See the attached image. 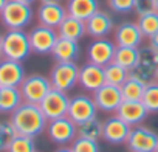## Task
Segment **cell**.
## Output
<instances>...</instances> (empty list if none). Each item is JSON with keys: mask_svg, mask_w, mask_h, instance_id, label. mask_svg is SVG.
Wrapping results in <instances>:
<instances>
[{"mask_svg": "<svg viewBox=\"0 0 158 152\" xmlns=\"http://www.w3.org/2000/svg\"><path fill=\"white\" fill-rule=\"evenodd\" d=\"M67 11L68 16L87 22L96 11H99V2L98 0H68Z\"/></svg>", "mask_w": 158, "mask_h": 152, "instance_id": "cell-23", "label": "cell"}, {"mask_svg": "<svg viewBox=\"0 0 158 152\" xmlns=\"http://www.w3.org/2000/svg\"><path fill=\"white\" fill-rule=\"evenodd\" d=\"M71 150L73 152H99V144L96 140L76 137L74 141L71 143Z\"/></svg>", "mask_w": 158, "mask_h": 152, "instance_id": "cell-33", "label": "cell"}, {"mask_svg": "<svg viewBox=\"0 0 158 152\" xmlns=\"http://www.w3.org/2000/svg\"><path fill=\"white\" fill-rule=\"evenodd\" d=\"M3 59V34H0V61Z\"/></svg>", "mask_w": 158, "mask_h": 152, "instance_id": "cell-37", "label": "cell"}, {"mask_svg": "<svg viewBox=\"0 0 158 152\" xmlns=\"http://www.w3.org/2000/svg\"><path fill=\"white\" fill-rule=\"evenodd\" d=\"M115 51H116L115 40H110V39H106V37L104 39H95L87 48V59L92 64L106 67L107 64L113 62Z\"/></svg>", "mask_w": 158, "mask_h": 152, "instance_id": "cell-13", "label": "cell"}, {"mask_svg": "<svg viewBox=\"0 0 158 152\" xmlns=\"http://www.w3.org/2000/svg\"><path fill=\"white\" fill-rule=\"evenodd\" d=\"M6 152H36V141L33 137L17 133Z\"/></svg>", "mask_w": 158, "mask_h": 152, "instance_id": "cell-31", "label": "cell"}, {"mask_svg": "<svg viewBox=\"0 0 158 152\" xmlns=\"http://www.w3.org/2000/svg\"><path fill=\"white\" fill-rule=\"evenodd\" d=\"M156 73H158V53L152 50L150 47H146L141 50L139 62L130 71V74L141 79L143 82L149 84V82L156 81Z\"/></svg>", "mask_w": 158, "mask_h": 152, "instance_id": "cell-11", "label": "cell"}, {"mask_svg": "<svg viewBox=\"0 0 158 152\" xmlns=\"http://www.w3.org/2000/svg\"><path fill=\"white\" fill-rule=\"evenodd\" d=\"M17 130L14 129L11 121H2L0 123V152L8 150L11 141L16 138Z\"/></svg>", "mask_w": 158, "mask_h": 152, "instance_id": "cell-32", "label": "cell"}, {"mask_svg": "<svg viewBox=\"0 0 158 152\" xmlns=\"http://www.w3.org/2000/svg\"><path fill=\"white\" fill-rule=\"evenodd\" d=\"M53 89L68 92L79 84V67L76 62H57L50 71Z\"/></svg>", "mask_w": 158, "mask_h": 152, "instance_id": "cell-4", "label": "cell"}, {"mask_svg": "<svg viewBox=\"0 0 158 152\" xmlns=\"http://www.w3.org/2000/svg\"><path fill=\"white\" fill-rule=\"evenodd\" d=\"M156 81H158V73H156Z\"/></svg>", "mask_w": 158, "mask_h": 152, "instance_id": "cell-44", "label": "cell"}, {"mask_svg": "<svg viewBox=\"0 0 158 152\" xmlns=\"http://www.w3.org/2000/svg\"><path fill=\"white\" fill-rule=\"evenodd\" d=\"M136 23H138V27H139L144 37H147V39L152 37L155 33H158V11L139 16Z\"/></svg>", "mask_w": 158, "mask_h": 152, "instance_id": "cell-29", "label": "cell"}, {"mask_svg": "<svg viewBox=\"0 0 158 152\" xmlns=\"http://www.w3.org/2000/svg\"><path fill=\"white\" fill-rule=\"evenodd\" d=\"M77 137L82 138H90V140H99L102 138V121H99L96 116L82 123L77 124Z\"/></svg>", "mask_w": 158, "mask_h": 152, "instance_id": "cell-28", "label": "cell"}, {"mask_svg": "<svg viewBox=\"0 0 158 152\" xmlns=\"http://www.w3.org/2000/svg\"><path fill=\"white\" fill-rule=\"evenodd\" d=\"M85 27H87V34L92 36L93 39H104L115 30L113 19L110 17L109 13L104 11H96L85 22Z\"/></svg>", "mask_w": 158, "mask_h": 152, "instance_id": "cell-20", "label": "cell"}, {"mask_svg": "<svg viewBox=\"0 0 158 152\" xmlns=\"http://www.w3.org/2000/svg\"><path fill=\"white\" fill-rule=\"evenodd\" d=\"M93 99L98 106V110L106 112V113H112V112L116 113L118 107L124 101L121 87L112 86V84H104L101 89L93 92Z\"/></svg>", "mask_w": 158, "mask_h": 152, "instance_id": "cell-12", "label": "cell"}, {"mask_svg": "<svg viewBox=\"0 0 158 152\" xmlns=\"http://www.w3.org/2000/svg\"><path fill=\"white\" fill-rule=\"evenodd\" d=\"M79 51H81L79 42L65 39V37H59L51 54L56 62H76V59L79 57Z\"/></svg>", "mask_w": 158, "mask_h": 152, "instance_id": "cell-21", "label": "cell"}, {"mask_svg": "<svg viewBox=\"0 0 158 152\" xmlns=\"http://www.w3.org/2000/svg\"><path fill=\"white\" fill-rule=\"evenodd\" d=\"M17 2H22V3H27V5H31V3H34L36 0H17Z\"/></svg>", "mask_w": 158, "mask_h": 152, "instance_id": "cell-41", "label": "cell"}, {"mask_svg": "<svg viewBox=\"0 0 158 152\" xmlns=\"http://www.w3.org/2000/svg\"><path fill=\"white\" fill-rule=\"evenodd\" d=\"M104 73H106V84H112V86H118L121 87L130 76V71L115 62H110L104 67Z\"/></svg>", "mask_w": 158, "mask_h": 152, "instance_id": "cell-27", "label": "cell"}, {"mask_svg": "<svg viewBox=\"0 0 158 152\" xmlns=\"http://www.w3.org/2000/svg\"><path fill=\"white\" fill-rule=\"evenodd\" d=\"M33 53L30 36L23 30H8L3 34V57L23 62Z\"/></svg>", "mask_w": 158, "mask_h": 152, "instance_id": "cell-2", "label": "cell"}, {"mask_svg": "<svg viewBox=\"0 0 158 152\" xmlns=\"http://www.w3.org/2000/svg\"><path fill=\"white\" fill-rule=\"evenodd\" d=\"M149 47L158 53V33H155L152 37H149Z\"/></svg>", "mask_w": 158, "mask_h": 152, "instance_id": "cell-36", "label": "cell"}, {"mask_svg": "<svg viewBox=\"0 0 158 152\" xmlns=\"http://www.w3.org/2000/svg\"><path fill=\"white\" fill-rule=\"evenodd\" d=\"M144 36L135 22H123L115 28V44L116 47H135L138 48Z\"/></svg>", "mask_w": 158, "mask_h": 152, "instance_id": "cell-18", "label": "cell"}, {"mask_svg": "<svg viewBox=\"0 0 158 152\" xmlns=\"http://www.w3.org/2000/svg\"><path fill=\"white\" fill-rule=\"evenodd\" d=\"M106 84V73L104 67L87 62L79 67V86L87 92H96Z\"/></svg>", "mask_w": 158, "mask_h": 152, "instance_id": "cell-14", "label": "cell"}, {"mask_svg": "<svg viewBox=\"0 0 158 152\" xmlns=\"http://www.w3.org/2000/svg\"><path fill=\"white\" fill-rule=\"evenodd\" d=\"M138 17L156 11V0H135V10Z\"/></svg>", "mask_w": 158, "mask_h": 152, "instance_id": "cell-35", "label": "cell"}, {"mask_svg": "<svg viewBox=\"0 0 158 152\" xmlns=\"http://www.w3.org/2000/svg\"><path fill=\"white\" fill-rule=\"evenodd\" d=\"M57 34H59V37H65V39H71V40L79 42L87 34L85 22L81 19H76L73 16H67L64 19V22L59 25Z\"/></svg>", "mask_w": 158, "mask_h": 152, "instance_id": "cell-22", "label": "cell"}, {"mask_svg": "<svg viewBox=\"0 0 158 152\" xmlns=\"http://www.w3.org/2000/svg\"><path fill=\"white\" fill-rule=\"evenodd\" d=\"M67 16H68V11L60 3H40V6L37 8V20H39V25H44V27L57 30Z\"/></svg>", "mask_w": 158, "mask_h": 152, "instance_id": "cell-17", "label": "cell"}, {"mask_svg": "<svg viewBox=\"0 0 158 152\" xmlns=\"http://www.w3.org/2000/svg\"><path fill=\"white\" fill-rule=\"evenodd\" d=\"M143 104L149 113H158V81L149 82L143 95Z\"/></svg>", "mask_w": 158, "mask_h": 152, "instance_id": "cell-30", "label": "cell"}, {"mask_svg": "<svg viewBox=\"0 0 158 152\" xmlns=\"http://www.w3.org/2000/svg\"><path fill=\"white\" fill-rule=\"evenodd\" d=\"M23 103V96L19 87H2V96H0V112L13 113Z\"/></svg>", "mask_w": 158, "mask_h": 152, "instance_id": "cell-25", "label": "cell"}, {"mask_svg": "<svg viewBox=\"0 0 158 152\" xmlns=\"http://www.w3.org/2000/svg\"><path fill=\"white\" fill-rule=\"evenodd\" d=\"M139 57H141V50L139 48H135V47H116L113 62L121 65V67H124V68H127L129 71H132L138 65Z\"/></svg>", "mask_w": 158, "mask_h": 152, "instance_id": "cell-24", "label": "cell"}, {"mask_svg": "<svg viewBox=\"0 0 158 152\" xmlns=\"http://www.w3.org/2000/svg\"><path fill=\"white\" fill-rule=\"evenodd\" d=\"M155 152H158V147H156V150H155Z\"/></svg>", "mask_w": 158, "mask_h": 152, "instance_id": "cell-45", "label": "cell"}, {"mask_svg": "<svg viewBox=\"0 0 158 152\" xmlns=\"http://www.w3.org/2000/svg\"><path fill=\"white\" fill-rule=\"evenodd\" d=\"M28 36H30L31 50L36 54H50L59 39L56 28H50V27H44V25L34 27L28 33Z\"/></svg>", "mask_w": 158, "mask_h": 152, "instance_id": "cell-9", "label": "cell"}, {"mask_svg": "<svg viewBox=\"0 0 158 152\" xmlns=\"http://www.w3.org/2000/svg\"><path fill=\"white\" fill-rule=\"evenodd\" d=\"M98 113V106L93 99V96L89 95H76L70 99L68 107V118L73 120L76 124H82L92 118H95Z\"/></svg>", "mask_w": 158, "mask_h": 152, "instance_id": "cell-10", "label": "cell"}, {"mask_svg": "<svg viewBox=\"0 0 158 152\" xmlns=\"http://www.w3.org/2000/svg\"><path fill=\"white\" fill-rule=\"evenodd\" d=\"M20 92L23 96V101L27 103H33V104H40V101L47 96V93L53 89L50 78L39 73L30 74L23 79V82L20 84Z\"/></svg>", "mask_w": 158, "mask_h": 152, "instance_id": "cell-5", "label": "cell"}, {"mask_svg": "<svg viewBox=\"0 0 158 152\" xmlns=\"http://www.w3.org/2000/svg\"><path fill=\"white\" fill-rule=\"evenodd\" d=\"M47 133L53 143L59 146H65L73 143L74 138L77 137V124L68 116L50 120L47 124Z\"/></svg>", "mask_w": 158, "mask_h": 152, "instance_id": "cell-6", "label": "cell"}, {"mask_svg": "<svg viewBox=\"0 0 158 152\" xmlns=\"http://www.w3.org/2000/svg\"><path fill=\"white\" fill-rule=\"evenodd\" d=\"M33 16L34 13L31 5L17 2V0H8L0 13V22L8 30H23L33 22Z\"/></svg>", "mask_w": 158, "mask_h": 152, "instance_id": "cell-3", "label": "cell"}, {"mask_svg": "<svg viewBox=\"0 0 158 152\" xmlns=\"http://www.w3.org/2000/svg\"><path fill=\"white\" fill-rule=\"evenodd\" d=\"M40 3H60L62 0H39Z\"/></svg>", "mask_w": 158, "mask_h": 152, "instance_id": "cell-38", "label": "cell"}, {"mask_svg": "<svg viewBox=\"0 0 158 152\" xmlns=\"http://www.w3.org/2000/svg\"><path fill=\"white\" fill-rule=\"evenodd\" d=\"M130 130H132V126L123 121L118 115H113L102 123V138L110 144L126 143Z\"/></svg>", "mask_w": 158, "mask_h": 152, "instance_id": "cell-15", "label": "cell"}, {"mask_svg": "<svg viewBox=\"0 0 158 152\" xmlns=\"http://www.w3.org/2000/svg\"><path fill=\"white\" fill-rule=\"evenodd\" d=\"M27 78L22 62L2 59L0 61V87H20Z\"/></svg>", "mask_w": 158, "mask_h": 152, "instance_id": "cell-16", "label": "cell"}, {"mask_svg": "<svg viewBox=\"0 0 158 152\" xmlns=\"http://www.w3.org/2000/svg\"><path fill=\"white\" fill-rule=\"evenodd\" d=\"M6 2H8V0H0V13H2V10L5 8V5H6Z\"/></svg>", "mask_w": 158, "mask_h": 152, "instance_id": "cell-40", "label": "cell"}, {"mask_svg": "<svg viewBox=\"0 0 158 152\" xmlns=\"http://www.w3.org/2000/svg\"><path fill=\"white\" fill-rule=\"evenodd\" d=\"M126 144L130 152H155L158 147V133L139 124L132 127Z\"/></svg>", "mask_w": 158, "mask_h": 152, "instance_id": "cell-8", "label": "cell"}, {"mask_svg": "<svg viewBox=\"0 0 158 152\" xmlns=\"http://www.w3.org/2000/svg\"><path fill=\"white\" fill-rule=\"evenodd\" d=\"M116 115L126 121L129 126L135 127V126H139L149 115L146 106L143 104V101H123L121 106L118 107L116 110Z\"/></svg>", "mask_w": 158, "mask_h": 152, "instance_id": "cell-19", "label": "cell"}, {"mask_svg": "<svg viewBox=\"0 0 158 152\" xmlns=\"http://www.w3.org/2000/svg\"><path fill=\"white\" fill-rule=\"evenodd\" d=\"M54 152H73V150H71V147H60V149H57Z\"/></svg>", "mask_w": 158, "mask_h": 152, "instance_id": "cell-39", "label": "cell"}, {"mask_svg": "<svg viewBox=\"0 0 158 152\" xmlns=\"http://www.w3.org/2000/svg\"><path fill=\"white\" fill-rule=\"evenodd\" d=\"M156 11H158V0H156Z\"/></svg>", "mask_w": 158, "mask_h": 152, "instance_id": "cell-43", "label": "cell"}, {"mask_svg": "<svg viewBox=\"0 0 158 152\" xmlns=\"http://www.w3.org/2000/svg\"><path fill=\"white\" fill-rule=\"evenodd\" d=\"M146 82H143L141 79L135 78V76H129V79L121 86V92H123V98L126 101H141L144 90H146Z\"/></svg>", "mask_w": 158, "mask_h": 152, "instance_id": "cell-26", "label": "cell"}, {"mask_svg": "<svg viewBox=\"0 0 158 152\" xmlns=\"http://www.w3.org/2000/svg\"><path fill=\"white\" fill-rule=\"evenodd\" d=\"M0 96H2V87H0Z\"/></svg>", "mask_w": 158, "mask_h": 152, "instance_id": "cell-42", "label": "cell"}, {"mask_svg": "<svg viewBox=\"0 0 158 152\" xmlns=\"http://www.w3.org/2000/svg\"><path fill=\"white\" fill-rule=\"evenodd\" d=\"M10 121L13 123V126L19 135H27V137H33V138H36L44 130H47V124H48V120L44 115L40 106L27 103V101H23L11 113Z\"/></svg>", "mask_w": 158, "mask_h": 152, "instance_id": "cell-1", "label": "cell"}, {"mask_svg": "<svg viewBox=\"0 0 158 152\" xmlns=\"http://www.w3.org/2000/svg\"><path fill=\"white\" fill-rule=\"evenodd\" d=\"M70 96L67 95V92L57 90V89H51L47 96L40 101V109L44 112V115L47 116V120H56V118H62L68 115V107H70Z\"/></svg>", "mask_w": 158, "mask_h": 152, "instance_id": "cell-7", "label": "cell"}, {"mask_svg": "<svg viewBox=\"0 0 158 152\" xmlns=\"http://www.w3.org/2000/svg\"><path fill=\"white\" fill-rule=\"evenodd\" d=\"M109 8L119 14H129L135 10V0H107Z\"/></svg>", "mask_w": 158, "mask_h": 152, "instance_id": "cell-34", "label": "cell"}]
</instances>
